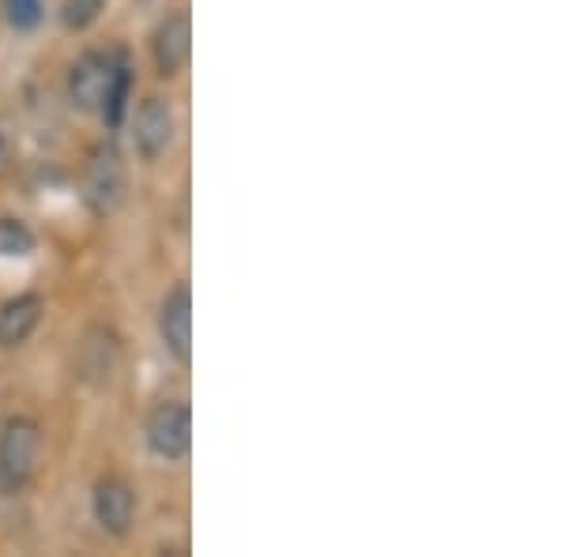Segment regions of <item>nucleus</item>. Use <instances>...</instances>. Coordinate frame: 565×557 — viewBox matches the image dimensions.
Returning a JSON list of instances; mask_svg holds the SVG:
<instances>
[{
  "mask_svg": "<svg viewBox=\"0 0 565 557\" xmlns=\"http://www.w3.org/2000/svg\"><path fill=\"white\" fill-rule=\"evenodd\" d=\"M117 65H121V61L109 57V53H98V50L84 53V57L68 68V103L76 109H84V114L103 109L106 90L117 76Z\"/></svg>",
  "mask_w": 565,
  "mask_h": 557,
  "instance_id": "20e7f679",
  "label": "nucleus"
},
{
  "mask_svg": "<svg viewBox=\"0 0 565 557\" xmlns=\"http://www.w3.org/2000/svg\"><path fill=\"white\" fill-rule=\"evenodd\" d=\"M125 189H129V178H125V162L114 143H103V148L90 151L84 170V204L90 207V215H114L125 204Z\"/></svg>",
  "mask_w": 565,
  "mask_h": 557,
  "instance_id": "f03ea898",
  "label": "nucleus"
},
{
  "mask_svg": "<svg viewBox=\"0 0 565 557\" xmlns=\"http://www.w3.org/2000/svg\"><path fill=\"white\" fill-rule=\"evenodd\" d=\"M103 12H106V0H65V4H61V23H65L68 31H87Z\"/></svg>",
  "mask_w": 565,
  "mask_h": 557,
  "instance_id": "ddd939ff",
  "label": "nucleus"
},
{
  "mask_svg": "<svg viewBox=\"0 0 565 557\" xmlns=\"http://www.w3.org/2000/svg\"><path fill=\"white\" fill-rule=\"evenodd\" d=\"M95 519L106 535L125 538L136 519V493L125 479H103L95 486Z\"/></svg>",
  "mask_w": 565,
  "mask_h": 557,
  "instance_id": "6e6552de",
  "label": "nucleus"
},
{
  "mask_svg": "<svg viewBox=\"0 0 565 557\" xmlns=\"http://www.w3.org/2000/svg\"><path fill=\"white\" fill-rule=\"evenodd\" d=\"M4 15L15 31H34L42 23V0H4Z\"/></svg>",
  "mask_w": 565,
  "mask_h": 557,
  "instance_id": "4468645a",
  "label": "nucleus"
},
{
  "mask_svg": "<svg viewBox=\"0 0 565 557\" xmlns=\"http://www.w3.org/2000/svg\"><path fill=\"white\" fill-rule=\"evenodd\" d=\"M174 109H170L167 98L151 95L143 98L140 109H136V121H132V143L136 151L143 154V159H159V154L170 151V143H174Z\"/></svg>",
  "mask_w": 565,
  "mask_h": 557,
  "instance_id": "39448f33",
  "label": "nucleus"
},
{
  "mask_svg": "<svg viewBox=\"0 0 565 557\" xmlns=\"http://www.w3.org/2000/svg\"><path fill=\"white\" fill-rule=\"evenodd\" d=\"M129 84H132V76H129V68H125V61L117 65V76H114V84H109L106 90V103L98 114L106 117V125H121V114H125V103H129Z\"/></svg>",
  "mask_w": 565,
  "mask_h": 557,
  "instance_id": "f8f14e48",
  "label": "nucleus"
},
{
  "mask_svg": "<svg viewBox=\"0 0 565 557\" xmlns=\"http://www.w3.org/2000/svg\"><path fill=\"white\" fill-rule=\"evenodd\" d=\"M34 249V234L23 218H0V257H26Z\"/></svg>",
  "mask_w": 565,
  "mask_h": 557,
  "instance_id": "9b49d317",
  "label": "nucleus"
},
{
  "mask_svg": "<svg viewBox=\"0 0 565 557\" xmlns=\"http://www.w3.org/2000/svg\"><path fill=\"white\" fill-rule=\"evenodd\" d=\"M45 301L39 294H20L12 298L4 309H0V346L4 351H15L34 335V328L42 324Z\"/></svg>",
  "mask_w": 565,
  "mask_h": 557,
  "instance_id": "1a4fd4ad",
  "label": "nucleus"
},
{
  "mask_svg": "<svg viewBox=\"0 0 565 557\" xmlns=\"http://www.w3.org/2000/svg\"><path fill=\"white\" fill-rule=\"evenodd\" d=\"M42 452V429L31 418H8L0 429V486L8 493L23 490L34 479Z\"/></svg>",
  "mask_w": 565,
  "mask_h": 557,
  "instance_id": "f257e3e1",
  "label": "nucleus"
},
{
  "mask_svg": "<svg viewBox=\"0 0 565 557\" xmlns=\"http://www.w3.org/2000/svg\"><path fill=\"white\" fill-rule=\"evenodd\" d=\"M151 53H154V68H159L167 79L178 76V72H185L189 53H193V23H189L185 12H174L159 23Z\"/></svg>",
  "mask_w": 565,
  "mask_h": 557,
  "instance_id": "0eeeda50",
  "label": "nucleus"
},
{
  "mask_svg": "<svg viewBox=\"0 0 565 557\" xmlns=\"http://www.w3.org/2000/svg\"><path fill=\"white\" fill-rule=\"evenodd\" d=\"M15 132H20L15 129V117L0 114V173H8L15 162V148H20V136Z\"/></svg>",
  "mask_w": 565,
  "mask_h": 557,
  "instance_id": "2eb2a0df",
  "label": "nucleus"
},
{
  "mask_svg": "<svg viewBox=\"0 0 565 557\" xmlns=\"http://www.w3.org/2000/svg\"><path fill=\"white\" fill-rule=\"evenodd\" d=\"M148 449L159 460H185L193 449V410L181 399L159 404L148 418Z\"/></svg>",
  "mask_w": 565,
  "mask_h": 557,
  "instance_id": "7ed1b4c3",
  "label": "nucleus"
},
{
  "mask_svg": "<svg viewBox=\"0 0 565 557\" xmlns=\"http://www.w3.org/2000/svg\"><path fill=\"white\" fill-rule=\"evenodd\" d=\"M159 335L167 343V351L174 354L181 365L193 362V294L185 282H178L167 294L159 309Z\"/></svg>",
  "mask_w": 565,
  "mask_h": 557,
  "instance_id": "423d86ee",
  "label": "nucleus"
},
{
  "mask_svg": "<svg viewBox=\"0 0 565 557\" xmlns=\"http://www.w3.org/2000/svg\"><path fill=\"white\" fill-rule=\"evenodd\" d=\"M79 365H84V377L90 381H109V373L117 369V340L103 328L87 332L84 340V354H79Z\"/></svg>",
  "mask_w": 565,
  "mask_h": 557,
  "instance_id": "9d476101",
  "label": "nucleus"
}]
</instances>
